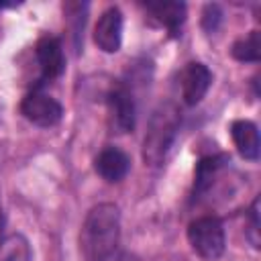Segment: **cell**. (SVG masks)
<instances>
[{
	"mask_svg": "<svg viewBox=\"0 0 261 261\" xmlns=\"http://www.w3.org/2000/svg\"><path fill=\"white\" fill-rule=\"evenodd\" d=\"M94 167L98 171L100 177H104L106 181H120L130 167V159L124 151H120L118 147H106L98 153Z\"/></svg>",
	"mask_w": 261,
	"mask_h": 261,
	"instance_id": "9c48e42d",
	"label": "cell"
},
{
	"mask_svg": "<svg viewBox=\"0 0 261 261\" xmlns=\"http://www.w3.org/2000/svg\"><path fill=\"white\" fill-rule=\"evenodd\" d=\"M145 8L161 27L171 33H177V29L186 20V4L181 2H147Z\"/></svg>",
	"mask_w": 261,
	"mask_h": 261,
	"instance_id": "8fae6325",
	"label": "cell"
},
{
	"mask_svg": "<svg viewBox=\"0 0 261 261\" xmlns=\"http://www.w3.org/2000/svg\"><path fill=\"white\" fill-rule=\"evenodd\" d=\"M20 114L37 124V126H43V128H49V126H55L61 116H63V108L61 104L51 98L49 94H43V92H31L22 98L20 102Z\"/></svg>",
	"mask_w": 261,
	"mask_h": 261,
	"instance_id": "277c9868",
	"label": "cell"
},
{
	"mask_svg": "<svg viewBox=\"0 0 261 261\" xmlns=\"http://www.w3.org/2000/svg\"><path fill=\"white\" fill-rule=\"evenodd\" d=\"M108 124L114 133H130L135 128V100L126 86L118 84L108 92Z\"/></svg>",
	"mask_w": 261,
	"mask_h": 261,
	"instance_id": "5b68a950",
	"label": "cell"
},
{
	"mask_svg": "<svg viewBox=\"0 0 261 261\" xmlns=\"http://www.w3.org/2000/svg\"><path fill=\"white\" fill-rule=\"evenodd\" d=\"M35 55L39 61V67L43 71L45 80H55L63 73L65 69V57H63V47L57 37H41L35 45Z\"/></svg>",
	"mask_w": 261,
	"mask_h": 261,
	"instance_id": "ba28073f",
	"label": "cell"
},
{
	"mask_svg": "<svg viewBox=\"0 0 261 261\" xmlns=\"http://www.w3.org/2000/svg\"><path fill=\"white\" fill-rule=\"evenodd\" d=\"M230 137L232 143L237 147V151L241 153V157L255 161L259 157V149H261V141H259V130L257 124L253 120H232L230 122Z\"/></svg>",
	"mask_w": 261,
	"mask_h": 261,
	"instance_id": "30bf717a",
	"label": "cell"
},
{
	"mask_svg": "<svg viewBox=\"0 0 261 261\" xmlns=\"http://www.w3.org/2000/svg\"><path fill=\"white\" fill-rule=\"evenodd\" d=\"M94 43L104 53H116L122 43V12L116 6L106 8L96 27H94Z\"/></svg>",
	"mask_w": 261,
	"mask_h": 261,
	"instance_id": "8992f818",
	"label": "cell"
},
{
	"mask_svg": "<svg viewBox=\"0 0 261 261\" xmlns=\"http://www.w3.org/2000/svg\"><path fill=\"white\" fill-rule=\"evenodd\" d=\"M181 122V112L173 102H161L149 120L145 139H143V159L147 165H161L175 141L177 128Z\"/></svg>",
	"mask_w": 261,
	"mask_h": 261,
	"instance_id": "7a4b0ae2",
	"label": "cell"
},
{
	"mask_svg": "<svg viewBox=\"0 0 261 261\" xmlns=\"http://www.w3.org/2000/svg\"><path fill=\"white\" fill-rule=\"evenodd\" d=\"M212 84V73L210 69L200 63V61H192L181 69L179 75V86H181V98L188 106H196L208 92Z\"/></svg>",
	"mask_w": 261,
	"mask_h": 261,
	"instance_id": "52a82bcc",
	"label": "cell"
},
{
	"mask_svg": "<svg viewBox=\"0 0 261 261\" xmlns=\"http://www.w3.org/2000/svg\"><path fill=\"white\" fill-rule=\"evenodd\" d=\"M220 18H222V12H220V8L216 4H208L204 8V12H202V24H204L206 31H214L218 27Z\"/></svg>",
	"mask_w": 261,
	"mask_h": 261,
	"instance_id": "9a60e30c",
	"label": "cell"
},
{
	"mask_svg": "<svg viewBox=\"0 0 261 261\" xmlns=\"http://www.w3.org/2000/svg\"><path fill=\"white\" fill-rule=\"evenodd\" d=\"M120 243V212L118 206L102 202L94 206L80 232V249L86 261H110Z\"/></svg>",
	"mask_w": 261,
	"mask_h": 261,
	"instance_id": "6da1fadb",
	"label": "cell"
},
{
	"mask_svg": "<svg viewBox=\"0 0 261 261\" xmlns=\"http://www.w3.org/2000/svg\"><path fill=\"white\" fill-rule=\"evenodd\" d=\"M2 232H4V212H2V200H0V243H2Z\"/></svg>",
	"mask_w": 261,
	"mask_h": 261,
	"instance_id": "2e32d148",
	"label": "cell"
},
{
	"mask_svg": "<svg viewBox=\"0 0 261 261\" xmlns=\"http://www.w3.org/2000/svg\"><path fill=\"white\" fill-rule=\"evenodd\" d=\"M230 55L243 63H257L261 59V35L259 31H251L247 37H241L232 43Z\"/></svg>",
	"mask_w": 261,
	"mask_h": 261,
	"instance_id": "7c38bea8",
	"label": "cell"
},
{
	"mask_svg": "<svg viewBox=\"0 0 261 261\" xmlns=\"http://www.w3.org/2000/svg\"><path fill=\"white\" fill-rule=\"evenodd\" d=\"M249 241L255 249H259V198L253 200L249 210Z\"/></svg>",
	"mask_w": 261,
	"mask_h": 261,
	"instance_id": "5bb4252c",
	"label": "cell"
},
{
	"mask_svg": "<svg viewBox=\"0 0 261 261\" xmlns=\"http://www.w3.org/2000/svg\"><path fill=\"white\" fill-rule=\"evenodd\" d=\"M224 165V157H204L200 159V163L196 165V179H194V188L196 192H204L210 184L212 177L216 175V171Z\"/></svg>",
	"mask_w": 261,
	"mask_h": 261,
	"instance_id": "4fadbf2b",
	"label": "cell"
},
{
	"mask_svg": "<svg viewBox=\"0 0 261 261\" xmlns=\"http://www.w3.org/2000/svg\"><path fill=\"white\" fill-rule=\"evenodd\" d=\"M188 241L192 249L206 261H216L222 257L226 239L224 226L216 216H200L188 226Z\"/></svg>",
	"mask_w": 261,
	"mask_h": 261,
	"instance_id": "3957f363",
	"label": "cell"
}]
</instances>
